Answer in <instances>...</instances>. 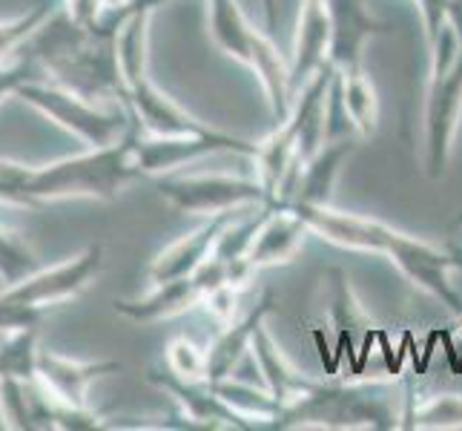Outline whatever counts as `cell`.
<instances>
[{
	"mask_svg": "<svg viewBox=\"0 0 462 431\" xmlns=\"http://www.w3.org/2000/svg\"><path fill=\"white\" fill-rule=\"evenodd\" d=\"M293 211L305 219V225L313 236L325 239L330 245L388 257L393 267L413 287L434 296L439 305H445L457 319H462V294L451 282V274L459 270V257H451V253L434 248L425 239L396 230L379 219L337 211L333 204H319V207L301 204L293 207Z\"/></svg>",
	"mask_w": 462,
	"mask_h": 431,
	"instance_id": "1",
	"label": "cell"
},
{
	"mask_svg": "<svg viewBox=\"0 0 462 431\" xmlns=\"http://www.w3.org/2000/svg\"><path fill=\"white\" fill-rule=\"evenodd\" d=\"M141 126L133 121L121 141L95 147L87 155L69 158L43 170L0 162V201L38 204L58 196H95L113 201L124 184L141 175L135 164V138Z\"/></svg>",
	"mask_w": 462,
	"mask_h": 431,
	"instance_id": "2",
	"label": "cell"
},
{
	"mask_svg": "<svg viewBox=\"0 0 462 431\" xmlns=\"http://www.w3.org/2000/svg\"><path fill=\"white\" fill-rule=\"evenodd\" d=\"M207 26H210V38L221 52L256 72L273 121L279 124L288 118L293 107L291 61L279 52V46L267 35H262L259 29L250 26L238 0H210Z\"/></svg>",
	"mask_w": 462,
	"mask_h": 431,
	"instance_id": "3",
	"label": "cell"
},
{
	"mask_svg": "<svg viewBox=\"0 0 462 431\" xmlns=\"http://www.w3.org/2000/svg\"><path fill=\"white\" fill-rule=\"evenodd\" d=\"M18 95L23 101L43 109L46 116L63 124L75 136H81L92 147H106V144L121 141L133 126V116L126 107L121 113L118 109L116 113H101V109H95L92 101L63 87H46L43 81H29L18 89Z\"/></svg>",
	"mask_w": 462,
	"mask_h": 431,
	"instance_id": "4",
	"label": "cell"
},
{
	"mask_svg": "<svg viewBox=\"0 0 462 431\" xmlns=\"http://www.w3.org/2000/svg\"><path fill=\"white\" fill-rule=\"evenodd\" d=\"M158 196L181 213L216 216L242 207L267 204V193L259 179H238V175H172L158 182Z\"/></svg>",
	"mask_w": 462,
	"mask_h": 431,
	"instance_id": "5",
	"label": "cell"
},
{
	"mask_svg": "<svg viewBox=\"0 0 462 431\" xmlns=\"http://www.w3.org/2000/svg\"><path fill=\"white\" fill-rule=\"evenodd\" d=\"M459 121H462V52L445 75L428 78L425 170L431 179H442L445 170H448Z\"/></svg>",
	"mask_w": 462,
	"mask_h": 431,
	"instance_id": "6",
	"label": "cell"
},
{
	"mask_svg": "<svg viewBox=\"0 0 462 431\" xmlns=\"http://www.w3.org/2000/svg\"><path fill=\"white\" fill-rule=\"evenodd\" d=\"M225 282H227V265L210 257L196 274L155 285L152 291L141 299H116L113 305L121 316L133 319V323H158V319H167V316L184 314L189 308L201 305L204 296Z\"/></svg>",
	"mask_w": 462,
	"mask_h": 431,
	"instance_id": "7",
	"label": "cell"
},
{
	"mask_svg": "<svg viewBox=\"0 0 462 431\" xmlns=\"http://www.w3.org/2000/svg\"><path fill=\"white\" fill-rule=\"evenodd\" d=\"M328 319H330V328L337 333V351H333V360H330V369L325 371L328 377H337L339 374V365L347 357L350 360V377H362L365 374V362H368V331L371 328V319L365 316L359 299L350 291V279L345 276V270L333 267L328 270Z\"/></svg>",
	"mask_w": 462,
	"mask_h": 431,
	"instance_id": "8",
	"label": "cell"
},
{
	"mask_svg": "<svg viewBox=\"0 0 462 431\" xmlns=\"http://www.w3.org/2000/svg\"><path fill=\"white\" fill-rule=\"evenodd\" d=\"M213 153H238L253 158L256 155V141L238 138L233 133H199V136H152V138H135V164L141 175L167 173L172 167H181L187 162H196L201 155Z\"/></svg>",
	"mask_w": 462,
	"mask_h": 431,
	"instance_id": "9",
	"label": "cell"
},
{
	"mask_svg": "<svg viewBox=\"0 0 462 431\" xmlns=\"http://www.w3.org/2000/svg\"><path fill=\"white\" fill-rule=\"evenodd\" d=\"M147 379L155 389H162L164 394H170L175 403H179L181 414L193 423V428H233V431H253L250 420L242 417L225 397H221L210 382H189L181 379L179 374L158 371L150 369Z\"/></svg>",
	"mask_w": 462,
	"mask_h": 431,
	"instance_id": "10",
	"label": "cell"
},
{
	"mask_svg": "<svg viewBox=\"0 0 462 431\" xmlns=\"http://www.w3.org/2000/svg\"><path fill=\"white\" fill-rule=\"evenodd\" d=\"M330 9V50L328 63L333 72H354L365 70L362 55L371 38L385 35L388 26L379 23L365 9V0H328Z\"/></svg>",
	"mask_w": 462,
	"mask_h": 431,
	"instance_id": "11",
	"label": "cell"
},
{
	"mask_svg": "<svg viewBox=\"0 0 462 431\" xmlns=\"http://www.w3.org/2000/svg\"><path fill=\"white\" fill-rule=\"evenodd\" d=\"M104 265V245H89L81 257L58 265L52 270L38 276H26L21 282H14L4 296L14 299V302H26V305H52V302H60L67 296H75L78 291L98 276V270Z\"/></svg>",
	"mask_w": 462,
	"mask_h": 431,
	"instance_id": "12",
	"label": "cell"
},
{
	"mask_svg": "<svg viewBox=\"0 0 462 431\" xmlns=\"http://www.w3.org/2000/svg\"><path fill=\"white\" fill-rule=\"evenodd\" d=\"M354 150H356V138L325 141L322 147H319V153L310 158V162L301 170H296L291 175V182L282 187L276 207H282V204H291V207L330 204L333 184H337L339 170H342V164L347 162Z\"/></svg>",
	"mask_w": 462,
	"mask_h": 431,
	"instance_id": "13",
	"label": "cell"
},
{
	"mask_svg": "<svg viewBox=\"0 0 462 431\" xmlns=\"http://www.w3.org/2000/svg\"><path fill=\"white\" fill-rule=\"evenodd\" d=\"M330 50V9L328 0H301L293 55H291V98H296L299 89L310 78H316L328 63Z\"/></svg>",
	"mask_w": 462,
	"mask_h": 431,
	"instance_id": "14",
	"label": "cell"
},
{
	"mask_svg": "<svg viewBox=\"0 0 462 431\" xmlns=\"http://www.w3.org/2000/svg\"><path fill=\"white\" fill-rule=\"evenodd\" d=\"M250 351H253V360H256V365H259L262 379H264L270 397H273L276 406H279V423H276V428H282V420L288 417L293 408H299L316 391L319 379H310L308 374H299L293 365L284 360L282 348L273 342V337H270L264 325L256 331Z\"/></svg>",
	"mask_w": 462,
	"mask_h": 431,
	"instance_id": "15",
	"label": "cell"
},
{
	"mask_svg": "<svg viewBox=\"0 0 462 431\" xmlns=\"http://www.w3.org/2000/svg\"><path fill=\"white\" fill-rule=\"evenodd\" d=\"M242 211H245V207H242ZM242 211H227V213L210 216L199 230H193L189 236L179 239V242H172L167 250L158 253V257L152 259V265H150V282L162 285V282H170V279L196 274V270L213 257L221 233L227 230V225Z\"/></svg>",
	"mask_w": 462,
	"mask_h": 431,
	"instance_id": "16",
	"label": "cell"
},
{
	"mask_svg": "<svg viewBox=\"0 0 462 431\" xmlns=\"http://www.w3.org/2000/svg\"><path fill=\"white\" fill-rule=\"evenodd\" d=\"M124 369L116 360L104 362H78L58 354H38V382L55 403L87 406V389L92 379L104 374H118Z\"/></svg>",
	"mask_w": 462,
	"mask_h": 431,
	"instance_id": "17",
	"label": "cell"
},
{
	"mask_svg": "<svg viewBox=\"0 0 462 431\" xmlns=\"http://www.w3.org/2000/svg\"><path fill=\"white\" fill-rule=\"evenodd\" d=\"M308 233L310 230L305 225V219H301L293 207L288 204L270 207L264 221L256 230V239H253V245L247 250V259L256 270L270 267V265H288L296 259V253Z\"/></svg>",
	"mask_w": 462,
	"mask_h": 431,
	"instance_id": "18",
	"label": "cell"
},
{
	"mask_svg": "<svg viewBox=\"0 0 462 431\" xmlns=\"http://www.w3.org/2000/svg\"><path fill=\"white\" fill-rule=\"evenodd\" d=\"M270 314H273V294H264L245 319H233L230 325H221L218 337L207 348V382L233 377V369L245 357V351H250L253 337Z\"/></svg>",
	"mask_w": 462,
	"mask_h": 431,
	"instance_id": "19",
	"label": "cell"
},
{
	"mask_svg": "<svg viewBox=\"0 0 462 431\" xmlns=\"http://www.w3.org/2000/svg\"><path fill=\"white\" fill-rule=\"evenodd\" d=\"M400 428L405 431H457L462 428V397L459 394H434L428 400L413 397L408 391L402 403Z\"/></svg>",
	"mask_w": 462,
	"mask_h": 431,
	"instance_id": "20",
	"label": "cell"
},
{
	"mask_svg": "<svg viewBox=\"0 0 462 431\" xmlns=\"http://www.w3.org/2000/svg\"><path fill=\"white\" fill-rule=\"evenodd\" d=\"M337 87L342 92V104L347 109V118L354 124L359 138H371L379 124V98L374 81L365 70L337 72Z\"/></svg>",
	"mask_w": 462,
	"mask_h": 431,
	"instance_id": "21",
	"label": "cell"
},
{
	"mask_svg": "<svg viewBox=\"0 0 462 431\" xmlns=\"http://www.w3.org/2000/svg\"><path fill=\"white\" fill-rule=\"evenodd\" d=\"M35 340H38V328H23L6 345H0V379H21V382L38 379Z\"/></svg>",
	"mask_w": 462,
	"mask_h": 431,
	"instance_id": "22",
	"label": "cell"
},
{
	"mask_svg": "<svg viewBox=\"0 0 462 431\" xmlns=\"http://www.w3.org/2000/svg\"><path fill=\"white\" fill-rule=\"evenodd\" d=\"M167 365L172 374L189 382H207V351H199L189 340L179 337L167 348Z\"/></svg>",
	"mask_w": 462,
	"mask_h": 431,
	"instance_id": "23",
	"label": "cell"
},
{
	"mask_svg": "<svg viewBox=\"0 0 462 431\" xmlns=\"http://www.w3.org/2000/svg\"><path fill=\"white\" fill-rule=\"evenodd\" d=\"M35 270V257L26 250L23 242H18L12 233L0 230V274L9 285L26 279Z\"/></svg>",
	"mask_w": 462,
	"mask_h": 431,
	"instance_id": "24",
	"label": "cell"
},
{
	"mask_svg": "<svg viewBox=\"0 0 462 431\" xmlns=\"http://www.w3.org/2000/svg\"><path fill=\"white\" fill-rule=\"evenodd\" d=\"M41 305H26V302H14L0 294V331H23V328H38L43 319Z\"/></svg>",
	"mask_w": 462,
	"mask_h": 431,
	"instance_id": "25",
	"label": "cell"
},
{
	"mask_svg": "<svg viewBox=\"0 0 462 431\" xmlns=\"http://www.w3.org/2000/svg\"><path fill=\"white\" fill-rule=\"evenodd\" d=\"M238 296H242V291H238V287H233L230 282H225V285L213 287V291L204 296L201 308H204L207 314H210L218 325H230L233 319H236Z\"/></svg>",
	"mask_w": 462,
	"mask_h": 431,
	"instance_id": "26",
	"label": "cell"
},
{
	"mask_svg": "<svg viewBox=\"0 0 462 431\" xmlns=\"http://www.w3.org/2000/svg\"><path fill=\"white\" fill-rule=\"evenodd\" d=\"M38 72H41V63L29 55L18 58L14 63H9V67L0 63V98H4L6 92H18L29 81H41Z\"/></svg>",
	"mask_w": 462,
	"mask_h": 431,
	"instance_id": "27",
	"label": "cell"
},
{
	"mask_svg": "<svg viewBox=\"0 0 462 431\" xmlns=\"http://www.w3.org/2000/svg\"><path fill=\"white\" fill-rule=\"evenodd\" d=\"M46 18H50V4H38V9H32L26 18L14 21V23H6L0 26V55L9 52L12 46H18L32 29H38Z\"/></svg>",
	"mask_w": 462,
	"mask_h": 431,
	"instance_id": "28",
	"label": "cell"
},
{
	"mask_svg": "<svg viewBox=\"0 0 462 431\" xmlns=\"http://www.w3.org/2000/svg\"><path fill=\"white\" fill-rule=\"evenodd\" d=\"M264 4V14H267V26L276 29V0H262Z\"/></svg>",
	"mask_w": 462,
	"mask_h": 431,
	"instance_id": "29",
	"label": "cell"
},
{
	"mask_svg": "<svg viewBox=\"0 0 462 431\" xmlns=\"http://www.w3.org/2000/svg\"><path fill=\"white\" fill-rule=\"evenodd\" d=\"M457 351H462V337H459V348H457Z\"/></svg>",
	"mask_w": 462,
	"mask_h": 431,
	"instance_id": "30",
	"label": "cell"
},
{
	"mask_svg": "<svg viewBox=\"0 0 462 431\" xmlns=\"http://www.w3.org/2000/svg\"><path fill=\"white\" fill-rule=\"evenodd\" d=\"M459 225H462V219H459Z\"/></svg>",
	"mask_w": 462,
	"mask_h": 431,
	"instance_id": "31",
	"label": "cell"
}]
</instances>
